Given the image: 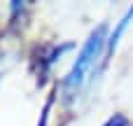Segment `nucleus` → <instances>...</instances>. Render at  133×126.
Returning a JSON list of instances; mask_svg holds the SVG:
<instances>
[{
	"label": "nucleus",
	"instance_id": "f03ea898",
	"mask_svg": "<svg viewBox=\"0 0 133 126\" xmlns=\"http://www.w3.org/2000/svg\"><path fill=\"white\" fill-rule=\"evenodd\" d=\"M131 19H133V7L119 19V23H117V28L110 33V37H108V47H105V58H110V54L115 51V47L119 44V37L124 35V30L129 28V23H131Z\"/></svg>",
	"mask_w": 133,
	"mask_h": 126
},
{
	"label": "nucleus",
	"instance_id": "7ed1b4c3",
	"mask_svg": "<svg viewBox=\"0 0 133 126\" xmlns=\"http://www.w3.org/2000/svg\"><path fill=\"white\" fill-rule=\"evenodd\" d=\"M103 126H131V124H129V119L124 115H115V117H110Z\"/></svg>",
	"mask_w": 133,
	"mask_h": 126
},
{
	"label": "nucleus",
	"instance_id": "f257e3e1",
	"mask_svg": "<svg viewBox=\"0 0 133 126\" xmlns=\"http://www.w3.org/2000/svg\"><path fill=\"white\" fill-rule=\"evenodd\" d=\"M105 47H108V26L105 23H101L91 35H89V40L84 42V47L79 49V54H77V58H75V63H72V68H70V72L63 77V82H61V89H63V94L70 98L72 94H77V89L84 84V79H87V75L91 72V68L96 65V61H98V56L105 51Z\"/></svg>",
	"mask_w": 133,
	"mask_h": 126
}]
</instances>
